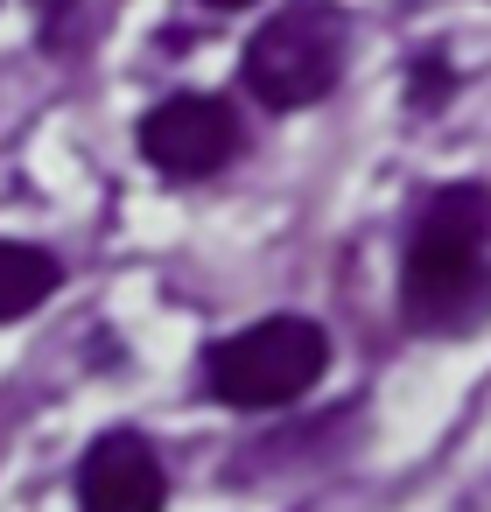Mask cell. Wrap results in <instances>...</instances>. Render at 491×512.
<instances>
[{
  "instance_id": "1",
  "label": "cell",
  "mask_w": 491,
  "mask_h": 512,
  "mask_svg": "<svg viewBox=\"0 0 491 512\" xmlns=\"http://www.w3.org/2000/svg\"><path fill=\"white\" fill-rule=\"evenodd\" d=\"M491 190L484 183H449L428 197L414 239H407V274L400 302L407 323L421 330H470L491 316Z\"/></svg>"
},
{
  "instance_id": "7",
  "label": "cell",
  "mask_w": 491,
  "mask_h": 512,
  "mask_svg": "<svg viewBox=\"0 0 491 512\" xmlns=\"http://www.w3.org/2000/svg\"><path fill=\"white\" fill-rule=\"evenodd\" d=\"M204 8H253V0H204Z\"/></svg>"
},
{
  "instance_id": "2",
  "label": "cell",
  "mask_w": 491,
  "mask_h": 512,
  "mask_svg": "<svg viewBox=\"0 0 491 512\" xmlns=\"http://www.w3.org/2000/svg\"><path fill=\"white\" fill-rule=\"evenodd\" d=\"M323 365H330V337L309 316H267V323L225 337L204 358V379L232 407H288L323 379Z\"/></svg>"
},
{
  "instance_id": "4",
  "label": "cell",
  "mask_w": 491,
  "mask_h": 512,
  "mask_svg": "<svg viewBox=\"0 0 491 512\" xmlns=\"http://www.w3.org/2000/svg\"><path fill=\"white\" fill-rule=\"evenodd\" d=\"M141 155L162 176H183V183L218 176L239 155V113L225 99H211V92H176L141 120Z\"/></svg>"
},
{
  "instance_id": "6",
  "label": "cell",
  "mask_w": 491,
  "mask_h": 512,
  "mask_svg": "<svg viewBox=\"0 0 491 512\" xmlns=\"http://www.w3.org/2000/svg\"><path fill=\"white\" fill-rule=\"evenodd\" d=\"M57 281H64V267H57L43 246L0 239V323H15V316H29L36 302H50Z\"/></svg>"
},
{
  "instance_id": "5",
  "label": "cell",
  "mask_w": 491,
  "mask_h": 512,
  "mask_svg": "<svg viewBox=\"0 0 491 512\" xmlns=\"http://www.w3.org/2000/svg\"><path fill=\"white\" fill-rule=\"evenodd\" d=\"M78 498H85V512H162L169 484H162V463L141 435H106L85 449Z\"/></svg>"
},
{
  "instance_id": "3",
  "label": "cell",
  "mask_w": 491,
  "mask_h": 512,
  "mask_svg": "<svg viewBox=\"0 0 491 512\" xmlns=\"http://www.w3.org/2000/svg\"><path fill=\"white\" fill-rule=\"evenodd\" d=\"M337 71H344V15L323 0H295L246 43V92L274 113L316 106L337 85Z\"/></svg>"
}]
</instances>
